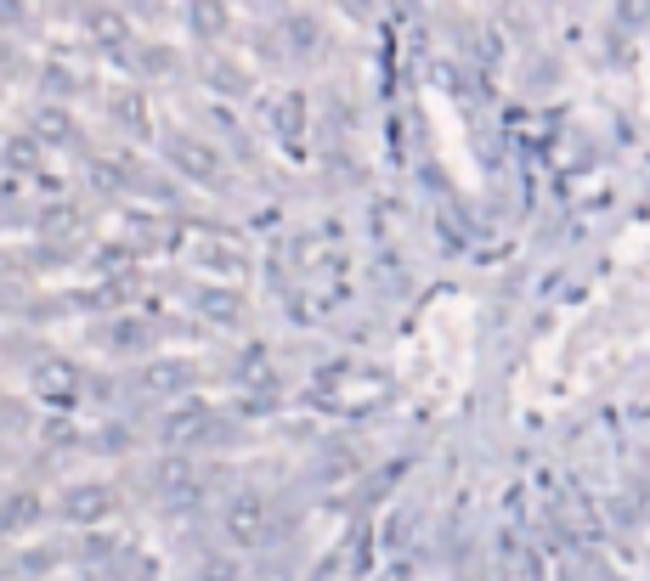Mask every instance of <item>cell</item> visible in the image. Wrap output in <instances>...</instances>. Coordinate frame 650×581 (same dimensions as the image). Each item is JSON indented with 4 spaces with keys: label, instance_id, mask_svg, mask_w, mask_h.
<instances>
[{
    "label": "cell",
    "instance_id": "cell-1",
    "mask_svg": "<svg viewBox=\"0 0 650 581\" xmlns=\"http://www.w3.org/2000/svg\"><path fill=\"white\" fill-rule=\"evenodd\" d=\"M233 536H238V542L261 536V503H238V508H233Z\"/></svg>",
    "mask_w": 650,
    "mask_h": 581
},
{
    "label": "cell",
    "instance_id": "cell-2",
    "mask_svg": "<svg viewBox=\"0 0 650 581\" xmlns=\"http://www.w3.org/2000/svg\"><path fill=\"white\" fill-rule=\"evenodd\" d=\"M68 514L74 519H102L108 514V491H79V497H68Z\"/></svg>",
    "mask_w": 650,
    "mask_h": 581
}]
</instances>
